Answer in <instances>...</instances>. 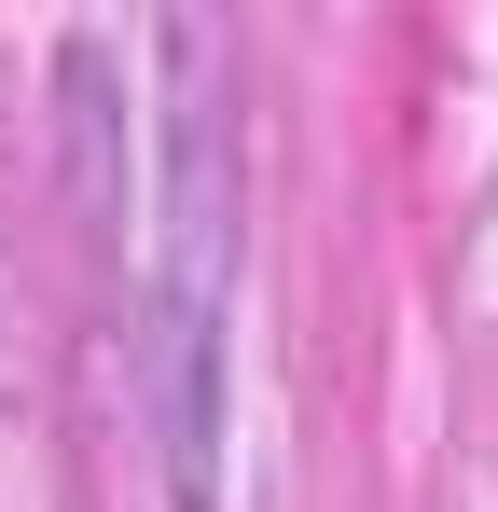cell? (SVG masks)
Wrapping results in <instances>:
<instances>
[{
    "label": "cell",
    "instance_id": "1",
    "mask_svg": "<svg viewBox=\"0 0 498 512\" xmlns=\"http://www.w3.org/2000/svg\"><path fill=\"white\" fill-rule=\"evenodd\" d=\"M166 125H153V250H139V388H153L166 499L222 512V333H236V42L208 14L153 28Z\"/></svg>",
    "mask_w": 498,
    "mask_h": 512
}]
</instances>
